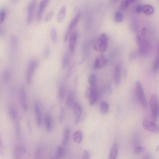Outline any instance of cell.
Segmentation results:
<instances>
[{
	"label": "cell",
	"mask_w": 159,
	"mask_h": 159,
	"mask_svg": "<svg viewBox=\"0 0 159 159\" xmlns=\"http://www.w3.org/2000/svg\"><path fill=\"white\" fill-rule=\"evenodd\" d=\"M159 66V56L158 55L155 59L153 66V70L154 73H157L158 72Z\"/></svg>",
	"instance_id": "cell-33"
},
{
	"label": "cell",
	"mask_w": 159,
	"mask_h": 159,
	"mask_svg": "<svg viewBox=\"0 0 159 159\" xmlns=\"http://www.w3.org/2000/svg\"><path fill=\"white\" fill-rule=\"evenodd\" d=\"M136 93L138 100L140 104L144 108L147 106V102L145 93L141 82L139 81H136Z\"/></svg>",
	"instance_id": "cell-4"
},
{
	"label": "cell",
	"mask_w": 159,
	"mask_h": 159,
	"mask_svg": "<svg viewBox=\"0 0 159 159\" xmlns=\"http://www.w3.org/2000/svg\"><path fill=\"white\" fill-rule=\"evenodd\" d=\"M108 61L104 55L101 54L96 58L94 64V68L95 69H101L106 65Z\"/></svg>",
	"instance_id": "cell-10"
},
{
	"label": "cell",
	"mask_w": 159,
	"mask_h": 159,
	"mask_svg": "<svg viewBox=\"0 0 159 159\" xmlns=\"http://www.w3.org/2000/svg\"><path fill=\"white\" fill-rule=\"evenodd\" d=\"M42 150L41 148L39 146L36 150L35 153V157L37 158H39L41 155Z\"/></svg>",
	"instance_id": "cell-45"
},
{
	"label": "cell",
	"mask_w": 159,
	"mask_h": 159,
	"mask_svg": "<svg viewBox=\"0 0 159 159\" xmlns=\"http://www.w3.org/2000/svg\"><path fill=\"white\" fill-rule=\"evenodd\" d=\"M11 1L13 3H16L19 1V0H11Z\"/></svg>",
	"instance_id": "cell-52"
},
{
	"label": "cell",
	"mask_w": 159,
	"mask_h": 159,
	"mask_svg": "<svg viewBox=\"0 0 159 159\" xmlns=\"http://www.w3.org/2000/svg\"><path fill=\"white\" fill-rule=\"evenodd\" d=\"M4 147L1 136H0V155L3 156L4 154Z\"/></svg>",
	"instance_id": "cell-46"
},
{
	"label": "cell",
	"mask_w": 159,
	"mask_h": 159,
	"mask_svg": "<svg viewBox=\"0 0 159 159\" xmlns=\"http://www.w3.org/2000/svg\"><path fill=\"white\" fill-rule=\"evenodd\" d=\"M143 6L141 5H137L136 6L135 8V13L138 14H140L142 12Z\"/></svg>",
	"instance_id": "cell-44"
},
{
	"label": "cell",
	"mask_w": 159,
	"mask_h": 159,
	"mask_svg": "<svg viewBox=\"0 0 159 159\" xmlns=\"http://www.w3.org/2000/svg\"><path fill=\"white\" fill-rule=\"evenodd\" d=\"M147 35V30L146 28H143L139 31L137 35L136 41L138 44L145 40Z\"/></svg>",
	"instance_id": "cell-18"
},
{
	"label": "cell",
	"mask_w": 159,
	"mask_h": 159,
	"mask_svg": "<svg viewBox=\"0 0 159 159\" xmlns=\"http://www.w3.org/2000/svg\"><path fill=\"white\" fill-rule=\"evenodd\" d=\"M90 154L89 152L87 150L85 151L84 152L83 155V159H88L90 158Z\"/></svg>",
	"instance_id": "cell-48"
},
{
	"label": "cell",
	"mask_w": 159,
	"mask_h": 159,
	"mask_svg": "<svg viewBox=\"0 0 159 159\" xmlns=\"http://www.w3.org/2000/svg\"><path fill=\"white\" fill-rule=\"evenodd\" d=\"M66 93V88L64 86L62 85L59 87L58 96L59 99L62 100L64 99Z\"/></svg>",
	"instance_id": "cell-30"
},
{
	"label": "cell",
	"mask_w": 159,
	"mask_h": 159,
	"mask_svg": "<svg viewBox=\"0 0 159 159\" xmlns=\"http://www.w3.org/2000/svg\"><path fill=\"white\" fill-rule=\"evenodd\" d=\"M74 141L77 144H80L83 140L82 132L80 131H77L74 133L73 135Z\"/></svg>",
	"instance_id": "cell-21"
},
{
	"label": "cell",
	"mask_w": 159,
	"mask_h": 159,
	"mask_svg": "<svg viewBox=\"0 0 159 159\" xmlns=\"http://www.w3.org/2000/svg\"><path fill=\"white\" fill-rule=\"evenodd\" d=\"M82 51L83 54L86 55L89 52L90 50V45L88 42H86L83 44L82 47Z\"/></svg>",
	"instance_id": "cell-35"
},
{
	"label": "cell",
	"mask_w": 159,
	"mask_h": 159,
	"mask_svg": "<svg viewBox=\"0 0 159 159\" xmlns=\"http://www.w3.org/2000/svg\"><path fill=\"white\" fill-rule=\"evenodd\" d=\"M10 116L15 121H17L18 114L16 109L13 107H10L9 110Z\"/></svg>",
	"instance_id": "cell-22"
},
{
	"label": "cell",
	"mask_w": 159,
	"mask_h": 159,
	"mask_svg": "<svg viewBox=\"0 0 159 159\" xmlns=\"http://www.w3.org/2000/svg\"><path fill=\"white\" fill-rule=\"evenodd\" d=\"M35 112L36 115L37 124L39 127L42 124V117L40 115V109L38 103L36 102L34 106Z\"/></svg>",
	"instance_id": "cell-16"
},
{
	"label": "cell",
	"mask_w": 159,
	"mask_h": 159,
	"mask_svg": "<svg viewBox=\"0 0 159 159\" xmlns=\"http://www.w3.org/2000/svg\"><path fill=\"white\" fill-rule=\"evenodd\" d=\"M118 146L117 143H115L113 144L111 149L109 155V159H116L118 153Z\"/></svg>",
	"instance_id": "cell-19"
},
{
	"label": "cell",
	"mask_w": 159,
	"mask_h": 159,
	"mask_svg": "<svg viewBox=\"0 0 159 159\" xmlns=\"http://www.w3.org/2000/svg\"><path fill=\"white\" fill-rule=\"evenodd\" d=\"M36 3V0H32L28 6L27 17V24L30 25L32 23Z\"/></svg>",
	"instance_id": "cell-9"
},
{
	"label": "cell",
	"mask_w": 159,
	"mask_h": 159,
	"mask_svg": "<svg viewBox=\"0 0 159 159\" xmlns=\"http://www.w3.org/2000/svg\"><path fill=\"white\" fill-rule=\"evenodd\" d=\"M54 15V12L53 11H50L47 14L46 16L45 21L46 23L50 21Z\"/></svg>",
	"instance_id": "cell-41"
},
{
	"label": "cell",
	"mask_w": 159,
	"mask_h": 159,
	"mask_svg": "<svg viewBox=\"0 0 159 159\" xmlns=\"http://www.w3.org/2000/svg\"><path fill=\"white\" fill-rule=\"evenodd\" d=\"M123 17V14L121 13L117 12L116 13L115 16V20L117 23H120L122 21Z\"/></svg>",
	"instance_id": "cell-38"
},
{
	"label": "cell",
	"mask_w": 159,
	"mask_h": 159,
	"mask_svg": "<svg viewBox=\"0 0 159 159\" xmlns=\"http://www.w3.org/2000/svg\"><path fill=\"white\" fill-rule=\"evenodd\" d=\"M137 53L135 50H132L129 54V58L130 60H134L136 58Z\"/></svg>",
	"instance_id": "cell-42"
},
{
	"label": "cell",
	"mask_w": 159,
	"mask_h": 159,
	"mask_svg": "<svg viewBox=\"0 0 159 159\" xmlns=\"http://www.w3.org/2000/svg\"><path fill=\"white\" fill-rule=\"evenodd\" d=\"M3 35H4V32L1 25H0V36H3Z\"/></svg>",
	"instance_id": "cell-50"
},
{
	"label": "cell",
	"mask_w": 159,
	"mask_h": 159,
	"mask_svg": "<svg viewBox=\"0 0 159 159\" xmlns=\"http://www.w3.org/2000/svg\"><path fill=\"white\" fill-rule=\"evenodd\" d=\"M27 150L22 146H16L13 150V156L14 158L17 159L21 158L22 155L27 152Z\"/></svg>",
	"instance_id": "cell-14"
},
{
	"label": "cell",
	"mask_w": 159,
	"mask_h": 159,
	"mask_svg": "<svg viewBox=\"0 0 159 159\" xmlns=\"http://www.w3.org/2000/svg\"><path fill=\"white\" fill-rule=\"evenodd\" d=\"M65 114L64 109V108H61L60 111V118H59V121L60 122L63 121Z\"/></svg>",
	"instance_id": "cell-47"
},
{
	"label": "cell",
	"mask_w": 159,
	"mask_h": 159,
	"mask_svg": "<svg viewBox=\"0 0 159 159\" xmlns=\"http://www.w3.org/2000/svg\"><path fill=\"white\" fill-rule=\"evenodd\" d=\"M145 148L142 146L136 147L135 149L134 152L136 154H139L142 153L145 150Z\"/></svg>",
	"instance_id": "cell-43"
},
{
	"label": "cell",
	"mask_w": 159,
	"mask_h": 159,
	"mask_svg": "<svg viewBox=\"0 0 159 159\" xmlns=\"http://www.w3.org/2000/svg\"><path fill=\"white\" fill-rule=\"evenodd\" d=\"M89 83L90 85H93L95 84L96 81V77L94 74H91L89 76L88 78Z\"/></svg>",
	"instance_id": "cell-40"
},
{
	"label": "cell",
	"mask_w": 159,
	"mask_h": 159,
	"mask_svg": "<svg viewBox=\"0 0 159 159\" xmlns=\"http://www.w3.org/2000/svg\"><path fill=\"white\" fill-rule=\"evenodd\" d=\"M70 130L68 128L65 129L63 136L62 140V145L65 146L67 143L70 136Z\"/></svg>",
	"instance_id": "cell-27"
},
{
	"label": "cell",
	"mask_w": 159,
	"mask_h": 159,
	"mask_svg": "<svg viewBox=\"0 0 159 159\" xmlns=\"http://www.w3.org/2000/svg\"><path fill=\"white\" fill-rule=\"evenodd\" d=\"M28 126L29 127V129L30 130V132H32V128L30 126V121L29 120H28Z\"/></svg>",
	"instance_id": "cell-51"
},
{
	"label": "cell",
	"mask_w": 159,
	"mask_h": 159,
	"mask_svg": "<svg viewBox=\"0 0 159 159\" xmlns=\"http://www.w3.org/2000/svg\"><path fill=\"white\" fill-rule=\"evenodd\" d=\"M6 14V12L5 9H2L0 11V24L3 23L5 19Z\"/></svg>",
	"instance_id": "cell-36"
},
{
	"label": "cell",
	"mask_w": 159,
	"mask_h": 159,
	"mask_svg": "<svg viewBox=\"0 0 159 159\" xmlns=\"http://www.w3.org/2000/svg\"><path fill=\"white\" fill-rule=\"evenodd\" d=\"M50 47L49 45H47L44 50L43 54V58L46 60L50 56Z\"/></svg>",
	"instance_id": "cell-37"
},
{
	"label": "cell",
	"mask_w": 159,
	"mask_h": 159,
	"mask_svg": "<svg viewBox=\"0 0 159 159\" xmlns=\"http://www.w3.org/2000/svg\"><path fill=\"white\" fill-rule=\"evenodd\" d=\"M101 111L102 114H105L108 113L109 109V105L106 102L103 101L101 102L100 105Z\"/></svg>",
	"instance_id": "cell-26"
},
{
	"label": "cell",
	"mask_w": 159,
	"mask_h": 159,
	"mask_svg": "<svg viewBox=\"0 0 159 159\" xmlns=\"http://www.w3.org/2000/svg\"><path fill=\"white\" fill-rule=\"evenodd\" d=\"M51 38L53 43L56 45L58 42L57 32L56 29L54 28H52L50 31Z\"/></svg>",
	"instance_id": "cell-25"
},
{
	"label": "cell",
	"mask_w": 159,
	"mask_h": 159,
	"mask_svg": "<svg viewBox=\"0 0 159 159\" xmlns=\"http://www.w3.org/2000/svg\"><path fill=\"white\" fill-rule=\"evenodd\" d=\"M11 77V73L8 69H5L3 72L2 79L3 82L7 83L9 81Z\"/></svg>",
	"instance_id": "cell-28"
},
{
	"label": "cell",
	"mask_w": 159,
	"mask_h": 159,
	"mask_svg": "<svg viewBox=\"0 0 159 159\" xmlns=\"http://www.w3.org/2000/svg\"><path fill=\"white\" fill-rule=\"evenodd\" d=\"M49 1L50 0H42L40 3L38 10L44 12Z\"/></svg>",
	"instance_id": "cell-34"
},
{
	"label": "cell",
	"mask_w": 159,
	"mask_h": 159,
	"mask_svg": "<svg viewBox=\"0 0 159 159\" xmlns=\"http://www.w3.org/2000/svg\"><path fill=\"white\" fill-rule=\"evenodd\" d=\"M138 45V53L142 56H146L149 53L151 49L150 44L145 39L140 42Z\"/></svg>",
	"instance_id": "cell-7"
},
{
	"label": "cell",
	"mask_w": 159,
	"mask_h": 159,
	"mask_svg": "<svg viewBox=\"0 0 159 159\" xmlns=\"http://www.w3.org/2000/svg\"><path fill=\"white\" fill-rule=\"evenodd\" d=\"M65 152L64 149L61 146H58L57 147L55 157L57 159H60L63 155Z\"/></svg>",
	"instance_id": "cell-32"
},
{
	"label": "cell",
	"mask_w": 159,
	"mask_h": 159,
	"mask_svg": "<svg viewBox=\"0 0 159 159\" xmlns=\"http://www.w3.org/2000/svg\"><path fill=\"white\" fill-rule=\"evenodd\" d=\"M85 96L89 99V104L91 105H94L97 102L99 97V92L95 85H90L87 90Z\"/></svg>",
	"instance_id": "cell-2"
},
{
	"label": "cell",
	"mask_w": 159,
	"mask_h": 159,
	"mask_svg": "<svg viewBox=\"0 0 159 159\" xmlns=\"http://www.w3.org/2000/svg\"><path fill=\"white\" fill-rule=\"evenodd\" d=\"M78 33L76 32H72L69 37V47L72 53L74 52L78 38Z\"/></svg>",
	"instance_id": "cell-12"
},
{
	"label": "cell",
	"mask_w": 159,
	"mask_h": 159,
	"mask_svg": "<svg viewBox=\"0 0 159 159\" xmlns=\"http://www.w3.org/2000/svg\"><path fill=\"white\" fill-rule=\"evenodd\" d=\"M73 109L74 114L75 123V124L79 123L82 113V108L78 103H76L73 105Z\"/></svg>",
	"instance_id": "cell-13"
},
{
	"label": "cell",
	"mask_w": 159,
	"mask_h": 159,
	"mask_svg": "<svg viewBox=\"0 0 159 159\" xmlns=\"http://www.w3.org/2000/svg\"><path fill=\"white\" fill-rule=\"evenodd\" d=\"M114 80L116 85L120 84L121 81V68L119 65L115 66L114 70Z\"/></svg>",
	"instance_id": "cell-15"
},
{
	"label": "cell",
	"mask_w": 159,
	"mask_h": 159,
	"mask_svg": "<svg viewBox=\"0 0 159 159\" xmlns=\"http://www.w3.org/2000/svg\"><path fill=\"white\" fill-rule=\"evenodd\" d=\"M153 7L150 5H146L143 6L142 12L147 15H151L154 12Z\"/></svg>",
	"instance_id": "cell-23"
},
{
	"label": "cell",
	"mask_w": 159,
	"mask_h": 159,
	"mask_svg": "<svg viewBox=\"0 0 159 159\" xmlns=\"http://www.w3.org/2000/svg\"><path fill=\"white\" fill-rule=\"evenodd\" d=\"M137 1L138 0H123L121 3V8L122 10L126 9L129 5Z\"/></svg>",
	"instance_id": "cell-29"
},
{
	"label": "cell",
	"mask_w": 159,
	"mask_h": 159,
	"mask_svg": "<svg viewBox=\"0 0 159 159\" xmlns=\"http://www.w3.org/2000/svg\"><path fill=\"white\" fill-rule=\"evenodd\" d=\"M45 125L47 130L48 131H50L52 129V120L50 116L48 115L45 118Z\"/></svg>",
	"instance_id": "cell-31"
},
{
	"label": "cell",
	"mask_w": 159,
	"mask_h": 159,
	"mask_svg": "<svg viewBox=\"0 0 159 159\" xmlns=\"http://www.w3.org/2000/svg\"><path fill=\"white\" fill-rule=\"evenodd\" d=\"M71 52L66 51L64 54L62 60V67L63 68H66L68 65L71 59Z\"/></svg>",
	"instance_id": "cell-17"
},
{
	"label": "cell",
	"mask_w": 159,
	"mask_h": 159,
	"mask_svg": "<svg viewBox=\"0 0 159 159\" xmlns=\"http://www.w3.org/2000/svg\"><path fill=\"white\" fill-rule=\"evenodd\" d=\"M66 9L65 6H63L59 11L57 17V21L59 23H62L63 21L66 16Z\"/></svg>",
	"instance_id": "cell-20"
},
{
	"label": "cell",
	"mask_w": 159,
	"mask_h": 159,
	"mask_svg": "<svg viewBox=\"0 0 159 159\" xmlns=\"http://www.w3.org/2000/svg\"><path fill=\"white\" fill-rule=\"evenodd\" d=\"M108 38L105 33L100 36L97 42L94 44V48L95 50L101 53L105 52L108 48Z\"/></svg>",
	"instance_id": "cell-1"
},
{
	"label": "cell",
	"mask_w": 159,
	"mask_h": 159,
	"mask_svg": "<svg viewBox=\"0 0 159 159\" xmlns=\"http://www.w3.org/2000/svg\"><path fill=\"white\" fill-rule=\"evenodd\" d=\"M81 17V14L78 13L74 17L69 24L67 30L65 33L64 39V42H66L67 41L69 36L73 29L76 26L79 21Z\"/></svg>",
	"instance_id": "cell-6"
},
{
	"label": "cell",
	"mask_w": 159,
	"mask_h": 159,
	"mask_svg": "<svg viewBox=\"0 0 159 159\" xmlns=\"http://www.w3.org/2000/svg\"><path fill=\"white\" fill-rule=\"evenodd\" d=\"M38 65V62L36 60H33L29 63L26 75V81L28 85L32 83L33 74Z\"/></svg>",
	"instance_id": "cell-5"
},
{
	"label": "cell",
	"mask_w": 159,
	"mask_h": 159,
	"mask_svg": "<svg viewBox=\"0 0 159 159\" xmlns=\"http://www.w3.org/2000/svg\"><path fill=\"white\" fill-rule=\"evenodd\" d=\"M16 133L17 138L19 139L21 136V128L20 124L17 121H15Z\"/></svg>",
	"instance_id": "cell-39"
},
{
	"label": "cell",
	"mask_w": 159,
	"mask_h": 159,
	"mask_svg": "<svg viewBox=\"0 0 159 159\" xmlns=\"http://www.w3.org/2000/svg\"><path fill=\"white\" fill-rule=\"evenodd\" d=\"M19 97L22 108L25 112H27L28 110L27 93L23 87L20 88L19 90Z\"/></svg>",
	"instance_id": "cell-11"
},
{
	"label": "cell",
	"mask_w": 159,
	"mask_h": 159,
	"mask_svg": "<svg viewBox=\"0 0 159 159\" xmlns=\"http://www.w3.org/2000/svg\"><path fill=\"white\" fill-rule=\"evenodd\" d=\"M143 126L146 130L154 134H158L159 132L158 125L156 123L146 119H144Z\"/></svg>",
	"instance_id": "cell-8"
},
{
	"label": "cell",
	"mask_w": 159,
	"mask_h": 159,
	"mask_svg": "<svg viewBox=\"0 0 159 159\" xmlns=\"http://www.w3.org/2000/svg\"><path fill=\"white\" fill-rule=\"evenodd\" d=\"M105 91L108 94H110L111 92V87L109 84L107 85V86L105 87Z\"/></svg>",
	"instance_id": "cell-49"
},
{
	"label": "cell",
	"mask_w": 159,
	"mask_h": 159,
	"mask_svg": "<svg viewBox=\"0 0 159 159\" xmlns=\"http://www.w3.org/2000/svg\"><path fill=\"white\" fill-rule=\"evenodd\" d=\"M151 114L153 119L156 121L159 117V102L158 96L156 94L152 95L150 99Z\"/></svg>",
	"instance_id": "cell-3"
},
{
	"label": "cell",
	"mask_w": 159,
	"mask_h": 159,
	"mask_svg": "<svg viewBox=\"0 0 159 159\" xmlns=\"http://www.w3.org/2000/svg\"><path fill=\"white\" fill-rule=\"evenodd\" d=\"M118 1V0H112V1L113 2H116L117 1Z\"/></svg>",
	"instance_id": "cell-53"
},
{
	"label": "cell",
	"mask_w": 159,
	"mask_h": 159,
	"mask_svg": "<svg viewBox=\"0 0 159 159\" xmlns=\"http://www.w3.org/2000/svg\"><path fill=\"white\" fill-rule=\"evenodd\" d=\"M75 96L73 93H70L68 95L66 99V105L68 108H70L73 105L74 101Z\"/></svg>",
	"instance_id": "cell-24"
}]
</instances>
